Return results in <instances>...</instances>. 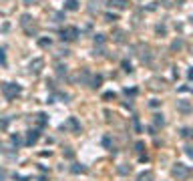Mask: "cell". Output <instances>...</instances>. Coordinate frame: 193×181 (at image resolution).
I'll return each instance as SVG.
<instances>
[{
	"label": "cell",
	"instance_id": "obj_1",
	"mask_svg": "<svg viewBox=\"0 0 193 181\" xmlns=\"http://www.w3.org/2000/svg\"><path fill=\"white\" fill-rule=\"evenodd\" d=\"M189 173H191V171H189V167H187V165H183V163H175V167L171 169V175H173L177 181L187 179V177H189Z\"/></svg>",
	"mask_w": 193,
	"mask_h": 181
},
{
	"label": "cell",
	"instance_id": "obj_2",
	"mask_svg": "<svg viewBox=\"0 0 193 181\" xmlns=\"http://www.w3.org/2000/svg\"><path fill=\"white\" fill-rule=\"evenodd\" d=\"M2 93H4L6 99H16L22 93V89L18 85H12V83H2Z\"/></svg>",
	"mask_w": 193,
	"mask_h": 181
},
{
	"label": "cell",
	"instance_id": "obj_3",
	"mask_svg": "<svg viewBox=\"0 0 193 181\" xmlns=\"http://www.w3.org/2000/svg\"><path fill=\"white\" fill-rule=\"evenodd\" d=\"M77 34H79V30H77L75 26H70V28H65V30L60 32V38H62V40H72V38H77Z\"/></svg>",
	"mask_w": 193,
	"mask_h": 181
},
{
	"label": "cell",
	"instance_id": "obj_4",
	"mask_svg": "<svg viewBox=\"0 0 193 181\" xmlns=\"http://www.w3.org/2000/svg\"><path fill=\"white\" fill-rule=\"evenodd\" d=\"M177 109H179L181 113H191L193 111L191 103H187V101H177Z\"/></svg>",
	"mask_w": 193,
	"mask_h": 181
},
{
	"label": "cell",
	"instance_id": "obj_5",
	"mask_svg": "<svg viewBox=\"0 0 193 181\" xmlns=\"http://www.w3.org/2000/svg\"><path fill=\"white\" fill-rule=\"evenodd\" d=\"M38 131H36V129H34V131H28V137H26V145H34V143H36V141H38Z\"/></svg>",
	"mask_w": 193,
	"mask_h": 181
},
{
	"label": "cell",
	"instance_id": "obj_6",
	"mask_svg": "<svg viewBox=\"0 0 193 181\" xmlns=\"http://www.w3.org/2000/svg\"><path fill=\"white\" fill-rule=\"evenodd\" d=\"M111 6H115V8H127L129 6V0H111Z\"/></svg>",
	"mask_w": 193,
	"mask_h": 181
},
{
	"label": "cell",
	"instance_id": "obj_7",
	"mask_svg": "<svg viewBox=\"0 0 193 181\" xmlns=\"http://www.w3.org/2000/svg\"><path fill=\"white\" fill-rule=\"evenodd\" d=\"M137 181H153V171H145V173H141Z\"/></svg>",
	"mask_w": 193,
	"mask_h": 181
},
{
	"label": "cell",
	"instance_id": "obj_8",
	"mask_svg": "<svg viewBox=\"0 0 193 181\" xmlns=\"http://www.w3.org/2000/svg\"><path fill=\"white\" fill-rule=\"evenodd\" d=\"M65 8H67V10H77V8H79V0H67Z\"/></svg>",
	"mask_w": 193,
	"mask_h": 181
},
{
	"label": "cell",
	"instance_id": "obj_9",
	"mask_svg": "<svg viewBox=\"0 0 193 181\" xmlns=\"http://www.w3.org/2000/svg\"><path fill=\"white\" fill-rule=\"evenodd\" d=\"M40 67H42V60H40V58H36L34 62H30V70H34V73H38Z\"/></svg>",
	"mask_w": 193,
	"mask_h": 181
},
{
	"label": "cell",
	"instance_id": "obj_10",
	"mask_svg": "<svg viewBox=\"0 0 193 181\" xmlns=\"http://www.w3.org/2000/svg\"><path fill=\"white\" fill-rule=\"evenodd\" d=\"M155 125H157V127H159V125H161V127L165 125V119H163V115H161V113L155 115Z\"/></svg>",
	"mask_w": 193,
	"mask_h": 181
},
{
	"label": "cell",
	"instance_id": "obj_11",
	"mask_svg": "<svg viewBox=\"0 0 193 181\" xmlns=\"http://www.w3.org/2000/svg\"><path fill=\"white\" fill-rule=\"evenodd\" d=\"M101 83H103V77H101V75H97V77L93 79V87H95V89H99V87H101Z\"/></svg>",
	"mask_w": 193,
	"mask_h": 181
},
{
	"label": "cell",
	"instance_id": "obj_12",
	"mask_svg": "<svg viewBox=\"0 0 193 181\" xmlns=\"http://www.w3.org/2000/svg\"><path fill=\"white\" fill-rule=\"evenodd\" d=\"M38 45H40V46H50V38H40Z\"/></svg>",
	"mask_w": 193,
	"mask_h": 181
},
{
	"label": "cell",
	"instance_id": "obj_13",
	"mask_svg": "<svg viewBox=\"0 0 193 181\" xmlns=\"http://www.w3.org/2000/svg\"><path fill=\"white\" fill-rule=\"evenodd\" d=\"M181 46H183V42H181V40H175V42L171 45V48H173V50H177V48H181Z\"/></svg>",
	"mask_w": 193,
	"mask_h": 181
},
{
	"label": "cell",
	"instance_id": "obj_14",
	"mask_svg": "<svg viewBox=\"0 0 193 181\" xmlns=\"http://www.w3.org/2000/svg\"><path fill=\"white\" fill-rule=\"evenodd\" d=\"M95 42L103 45V42H105V36H103V34H97V36H95Z\"/></svg>",
	"mask_w": 193,
	"mask_h": 181
},
{
	"label": "cell",
	"instance_id": "obj_15",
	"mask_svg": "<svg viewBox=\"0 0 193 181\" xmlns=\"http://www.w3.org/2000/svg\"><path fill=\"white\" fill-rule=\"evenodd\" d=\"M83 171H85V167H83V165H75V167H72V173H83Z\"/></svg>",
	"mask_w": 193,
	"mask_h": 181
},
{
	"label": "cell",
	"instance_id": "obj_16",
	"mask_svg": "<svg viewBox=\"0 0 193 181\" xmlns=\"http://www.w3.org/2000/svg\"><path fill=\"white\" fill-rule=\"evenodd\" d=\"M123 70H125V73H131V70H133V68H131V65H129V62H123Z\"/></svg>",
	"mask_w": 193,
	"mask_h": 181
},
{
	"label": "cell",
	"instance_id": "obj_17",
	"mask_svg": "<svg viewBox=\"0 0 193 181\" xmlns=\"http://www.w3.org/2000/svg\"><path fill=\"white\" fill-rule=\"evenodd\" d=\"M44 117H46L44 113H40V115H38V123H40V125H44V123H46V119H44Z\"/></svg>",
	"mask_w": 193,
	"mask_h": 181
},
{
	"label": "cell",
	"instance_id": "obj_18",
	"mask_svg": "<svg viewBox=\"0 0 193 181\" xmlns=\"http://www.w3.org/2000/svg\"><path fill=\"white\" fill-rule=\"evenodd\" d=\"M57 73H58V75H62V73H67V67H62V65H58V67H57Z\"/></svg>",
	"mask_w": 193,
	"mask_h": 181
},
{
	"label": "cell",
	"instance_id": "obj_19",
	"mask_svg": "<svg viewBox=\"0 0 193 181\" xmlns=\"http://www.w3.org/2000/svg\"><path fill=\"white\" fill-rule=\"evenodd\" d=\"M12 143H14V145L18 147V145H20V137H18V135H14V137H12Z\"/></svg>",
	"mask_w": 193,
	"mask_h": 181
},
{
	"label": "cell",
	"instance_id": "obj_20",
	"mask_svg": "<svg viewBox=\"0 0 193 181\" xmlns=\"http://www.w3.org/2000/svg\"><path fill=\"white\" fill-rule=\"evenodd\" d=\"M6 62V55H4V50H0V65H4Z\"/></svg>",
	"mask_w": 193,
	"mask_h": 181
},
{
	"label": "cell",
	"instance_id": "obj_21",
	"mask_svg": "<svg viewBox=\"0 0 193 181\" xmlns=\"http://www.w3.org/2000/svg\"><path fill=\"white\" fill-rule=\"evenodd\" d=\"M105 18H107V20H109V22H113V20H117V16H115V14H107V16H105Z\"/></svg>",
	"mask_w": 193,
	"mask_h": 181
},
{
	"label": "cell",
	"instance_id": "obj_22",
	"mask_svg": "<svg viewBox=\"0 0 193 181\" xmlns=\"http://www.w3.org/2000/svg\"><path fill=\"white\" fill-rule=\"evenodd\" d=\"M103 143H105V147H111V139H109V137H105Z\"/></svg>",
	"mask_w": 193,
	"mask_h": 181
},
{
	"label": "cell",
	"instance_id": "obj_23",
	"mask_svg": "<svg viewBox=\"0 0 193 181\" xmlns=\"http://www.w3.org/2000/svg\"><path fill=\"white\" fill-rule=\"evenodd\" d=\"M135 147H137V151H143V147H145V145H143V141H139Z\"/></svg>",
	"mask_w": 193,
	"mask_h": 181
},
{
	"label": "cell",
	"instance_id": "obj_24",
	"mask_svg": "<svg viewBox=\"0 0 193 181\" xmlns=\"http://www.w3.org/2000/svg\"><path fill=\"white\" fill-rule=\"evenodd\" d=\"M149 105H151V107H159V101H157V99H153V101L149 103Z\"/></svg>",
	"mask_w": 193,
	"mask_h": 181
},
{
	"label": "cell",
	"instance_id": "obj_25",
	"mask_svg": "<svg viewBox=\"0 0 193 181\" xmlns=\"http://www.w3.org/2000/svg\"><path fill=\"white\" fill-rule=\"evenodd\" d=\"M185 153H187L189 157H193V151H191V147H185Z\"/></svg>",
	"mask_w": 193,
	"mask_h": 181
},
{
	"label": "cell",
	"instance_id": "obj_26",
	"mask_svg": "<svg viewBox=\"0 0 193 181\" xmlns=\"http://www.w3.org/2000/svg\"><path fill=\"white\" fill-rule=\"evenodd\" d=\"M157 32H159V34H165V26H157Z\"/></svg>",
	"mask_w": 193,
	"mask_h": 181
},
{
	"label": "cell",
	"instance_id": "obj_27",
	"mask_svg": "<svg viewBox=\"0 0 193 181\" xmlns=\"http://www.w3.org/2000/svg\"><path fill=\"white\" fill-rule=\"evenodd\" d=\"M187 77H189V80H193V68H189V73H187Z\"/></svg>",
	"mask_w": 193,
	"mask_h": 181
},
{
	"label": "cell",
	"instance_id": "obj_28",
	"mask_svg": "<svg viewBox=\"0 0 193 181\" xmlns=\"http://www.w3.org/2000/svg\"><path fill=\"white\" fill-rule=\"evenodd\" d=\"M189 135H191V137H193V131H191V133H189Z\"/></svg>",
	"mask_w": 193,
	"mask_h": 181
}]
</instances>
